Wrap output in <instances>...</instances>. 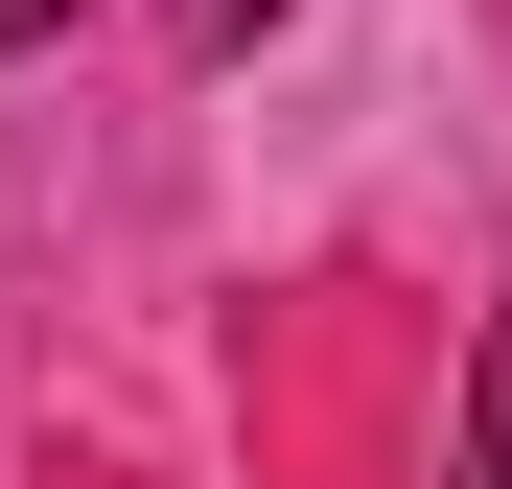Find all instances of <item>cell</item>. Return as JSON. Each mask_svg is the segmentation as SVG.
Here are the masks:
<instances>
[{"instance_id":"cell-2","label":"cell","mask_w":512,"mask_h":489,"mask_svg":"<svg viewBox=\"0 0 512 489\" xmlns=\"http://www.w3.org/2000/svg\"><path fill=\"white\" fill-rule=\"evenodd\" d=\"M256 24H280V0H163V47H210V70H233Z\"/></svg>"},{"instance_id":"cell-3","label":"cell","mask_w":512,"mask_h":489,"mask_svg":"<svg viewBox=\"0 0 512 489\" xmlns=\"http://www.w3.org/2000/svg\"><path fill=\"white\" fill-rule=\"evenodd\" d=\"M47 24H70V0H0V47H47Z\"/></svg>"},{"instance_id":"cell-1","label":"cell","mask_w":512,"mask_h":489,"mask_svg":"<svg viewBox=\"0 0 512 489\" xmlns=\"http://www.w3.org/2000/svg\"><path fill=\"white\" fill-rule=\"evenodd\" d=\"M443 489H512V303H489V350H466V420H443Z\"/></svg>"}]
</instances>
